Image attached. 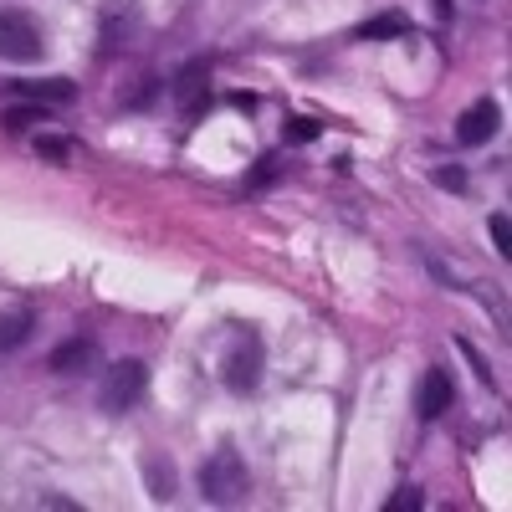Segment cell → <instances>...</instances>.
Segmentation results:
<instances>
[{
    "label": "cell",
    "mask_w": 512,
    "mask_h": 512,
    "mask_svg": "<svg viewBox=\"0 0 512 512\" xmlns=\"http://www.w3.org/2000/svg\"><path fill=\"white\" fill-rule=\"evenodd\" d=\"M200 497L216 502V507H231V502L246 497V461L231 446H221L216 456H205V466H200Z\"/></svg>",
    "instance_id": "cell-1"
},
{
    "label": "cell",
    "mask_w": 512,
    "mask_h": 512,
    "mask_svg": "<svg viewBox=\"0 0 512 512\" xmlns=\"http://www.w3.org/2000/svg\"><path fill=\"white\" fill-rule=\"evenodd\" d=\"M149 390V369L139 359H123V364H108L103 384H98V405L108 415H123V410H134Z\"/></svg>",
    "instance_id": "cell-2"
},
{
    "label": "cell",
    "mask_w": 512,
    "mask_h": 512,
    "mask_svg": "<svg viewBox=\"0 0 512 512\" xmlns=\"http://www.w3.org/2000/svg\"><path fill=\"white\" fill-rule=\"evenodd\" d=\"M221 379H226L231 395H251L256 384H262V338H256V333H236L226 359H221Z\"/></svg>",
    "instance_id": "cell-3"
},
{
    "label": "cell",
    "mask_w": 512,
    "mask_h": 512,
    "mask_svg": "<svg viewBox=\"0 0 512 512\" xmlns=\"http://www.w3.org/2000/svg\"><path fill=\"white\" fill-rule=\"evenodd\" d=\"M47 52V36L26 11H0V57L6 62H36Z\"/></svg>",
    "instance_id": "cell-4"
},
{
    "label": "cell",
    "mask_w": 512,
    "mask_h": 512,
    "mask_svg": "<svg viewBox=\"0 0 512 512\" xmlns=\"http://www.w3.org/2000/svg\"><path fill=\"white\" fill-rule=\"evenodd\" d=\"M169 93H175V108L195 123V118L210 108V67H205V62H185Z\"/></svg>",
    "instance_id": "cell-5"
},
{
    "label": "cell",
    "mask_w": 512,
    "mask_h": 512,
    "mask_svg": "<svg viewBox=\"0 0 512 512\" xmlns=\"http://www.w3.org/2000/svg\"><path fill=\"white\" fill-rule=\"evenodd\" d=\"M497 128H502V108H497L492 98H477L472 108L456 118V144L477 149V144H487V139L497 134Z\"/></svg>",
    "instance_id": "cell-6"
},
{
    "label": "cell",
    "mask_w": 512,
    "mask_h": 512,
    "mask_svg": "<svg viewBox=\"0 0 512 512\" xmlns=\"http://www.w3.org/2000/svg\"><path fill=\"white\" fill-rule=\"evenodd\" d=\"M451 400H456V384H451V374L446 369H425V379H420V415L425 420H436V415H446L451 410Z\"/></svg>",
    "instance_id": "cell-7"
},
{
    "label": "cell",
    "mask_w": 512,
    "mask_h": 512,
    "mask_svg": "<svg viewBox=\"0 0 512 512\" xmlns=\"http://www.w3.org/2000/svg\"><path fill=\"white\" fill-rule=\"evenodd\" d=\"M47 364H52L57 374H82V369L98 364V344H93V338H67L62 349H52Z\"/></svg>",
    "instance_id": "cell-8"
},
{
    "label": "cell",
    "mask_w": 512,
    "mask_h": 512,
    "mask_svg": "<svg viewBox=\"0 0 512 512\" xmlns=\"http://www.w3.org/2000/svg\"><path fill=\"white\" fill-rule=\"evenodd\" d=\"M26 338H31V313H26V308H16V313H0V354L21 349Z\"/></svg>",
    "instance_id": "cell-9"
},
{
    "label": "cell",
    "mask_w": 512,
    "mask_h": 512,
    "mask_svg": "<svg viewBox=\"0 0 512 512\" xmlns=\"http://www.w3.org/2000/svg\"><path fill=\"white\" fill-rule=\"evenodd\" d=\"M359 36H364V41H384V36H410V16H400V11L369 16V21L359 26Z\"/></svg>",
    "instance_id": "cell-10"
},
{
    "label": "cell",
    "mask_w": 512,
    "mask_h": 512,
    "mask_svg": "<svg viewBox=\"0 0 512 512\" xmlns=\"http://www.w3.org/2000/svg\"><path fill=\"white\" fill-rule=\"evenodd\" d=\"M21 93L36 103H72V77H47V82H21Z\"/></svg>",
    "instance_id": "cell-11"
},
{
    "label": "cell",
    "mask_w": 512,
    "mask_h": 512,
    "mask_svg": "<svg viewBox=\"0 0 512 512\" xmlns=\"http://www.w3.org/2000/svg\"><path fill=\"white\" fill-rule=\"evenodd\" d=\"M0 123H6V134H26L31 123H47V108H6Z\"/></svg>",
    "instance_id": "cell-12"
},
{
    "label": "cell",
    "mask_w": 512,
    "mask_h": 512,
    "mask_svg": "<svg viewBox=\"0 0 512 512\" xmlns=\"http://www.w3.org/2000/svg\"><path fill=\"white\" fill-rule=\"evenodd\" d=\"M282 134H287L292 144H313V139H318V123H313V118H287Z\"/></svg>",
    "instance_id": "cell-13"
},
{
    "label": "cell",
    "mask_w": 512,
    "mask_h": 512,
    "mask_svg": "<svg viewBox=\"0 0 512 512\" xmlns=\"http://www.w3.org/2000/svg\"><path fill=\"white\" fill-rule=\"evenodd\" d=\"M487 231H492V246H497L502 256H512V221L502 216V210H497V216L487 221Z\"/></svg>",
    "instance_id": "cell-14"
},
{
    "label": "cell",
    "mask_w": 512,
    "mask_h": 512,
    "mask_svg": "<svg viewBox=\"0 0 512 512\" xmlns=\"http://www.w3.org/2000/svg\"><path fill=\"white\" fill-rule=\"evenodd\" d=\"M420 502H425V497H420L415 487H400V492H395L390 502H384V512H415Z\"/></svg>",
    "instance_id": "cell-15"
},
{
    "label": "cell",
    "mask_w": 512,
    "mask_h": 512,
    "mask_svg": "<svg viewBox=\"0 0 512 512\" xmlns=\"http://www.w3.org/2000/svg\"><path fill=\"white\" fill-rule=\"evenodd\" d=\"M36 154H41V159H67L72 144H67V139H36Z\"/></svg>",
    "instance_id": "cell-16"
},
{
    "label": "cell",
    "mask_w": 512,
    "mask_h": 512,
    "mask_svg": "<svg viewBox=\"0 0 512 512\" xmlns=\"http://www.w3.org/2000/svg\"><path fill=\"white\" fill-rule=\"evenodd\" d=\"M436 185H446V190H461V185H466V175H461V169H441V175H436Z\"/></svg>",
    "instance_id": "cell-17"
},
{
    "label": "cell",
    "mask_w": 512,
    "mask_h": 512,
    "mask_svg": "<svg viewBox=\"0 0 512 512\" xmlns=\"http://www.w3.org/2000/svg\"><path fill=\"white\" fill-rule=\"evenodd\" d=\"M277 175V159H262V169H256V175H251V185H267Z\"/></svg>",
    "instance_id": "cell-18"
},
{
    "label": "cell",
    "mask_w": 512,
    "mask_h": 512,
    "mask_svg": "<svg viewBox=\"0 0 512 512\" xmlns=\"http://www.w3.org/2000/svg\"><path fill=\"white\" fill-rule=\"evenodd\" d=\"M436 11H441V16H451V0H436Z\"/></svg>",
    "instance_id": "cell-19"
}]
</instances>
